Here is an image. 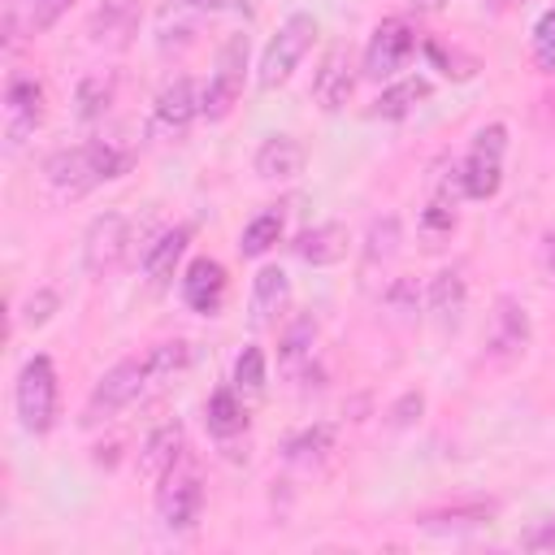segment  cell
<instances>
[{"label":"cell","mask_w":555,"mask_h":555,"mask_svg":"<svg viewBox=\"0 0 555 555\" xmlns=\"http://www.w3.org/2000/svg\"><path fill=\"white\" fill-rule=\"evenodd\" d=\"M56 308H61L56 291H48V286H43V291L26 295V304H22V317H17V321H22L26 330H39V325H48V321H52V312H56Z\"/></svg>","instance_id":"836d02e7"},{"label":"cell","mask_w":555,"mask_h":555,"mask_svg":"<svg viewBox=\"0 0 555 555\" xmlns=\"http://www.w3.org/2000/svg\"><path fill=\"white\" fill-rule=\"evenodd\" d=\"M425 304H429V317H434L442 330H455L460 317H464V304H468V282H464V273H460V269L434 273Z\"/></svg>","instance_id":"ac0fdd59"},{"label":"cell","mask_w":555,"mask_h":555,"mask_svg":"<svg viewBox=\"0 0 555 555\" xmlns=\"http://www.w3.org/2000/svg\"><path fill=\"white\" fill-rule=\"evenodd\" d=\"M525 546H529V551H555V516L542 520L538 529H529V533H525Z\"/></svg>","instance_id":"74e56055"},{"label":"cell","mask_w":555,"mask_h":555,"mask_svg":"<svg viewBox=\"0 0 555 555\" xmlns=\"http://www.w3.org/2000/svg\"><path fill=\"white\" fill-rule=\"evenodd\" d=\"M416 52V30L403 17H386L373 26L369 48H364V74L369 78H390L408 65V56Z\"/></svg>","instance_id":"9c48e42d"},{"label":"cell","mask_w":555,"mask_h":555,"mask_svg":"<svg viewBox=\"0 0 555 555\" xmlns=\"http://www.w3.org/2000/svg\"><path fill=\"white\" fill-rule=\"evenodd\" d=\"M503 152H507V126L490 121L473 134L468 156L460 160V182L468 199H490L503 186Z\"/></svg>","instance_id":"277c9868"},{"label":"cell","mask_w":555,"mask_h":555,"mask_svg":"<svg viewBox=\"0 0 555 555\" xmlns=\"http://www.w3.org/2000/svg\"><path fill=\"white\" fill-rule=\"evenodd\" d=\"M195 117H199V95H195V82L182 74V78L160 87V95L152 104V134L178 139V134H186V126Z\"/></svg>","instance_id":"7c38bea8"},{"label":"cell","mask_w":555,"mask_h":555,"mask_svg":"<svg viewBox=\"0 0 555 555\" xmlns=\"http://www.w3.org/2000/svg\"><path fill=\"white\" fill-rule=\"evenodd\" d=\"M43 104L48 91L35 74L13 69L4 82V126H9V143H22L26 134H35V126L43 121Z\"/></svg>","instance_id":"30bf717a"},{"label":"cell","mask_w":555,"mask_h":555,"mask_svg":"<svg viewBox=\"0 0 555 555\" xmlns=\"http://www.w3.org/2000/svg\"><path fill=\"white\" fill-rule=\"evenodd\" d=\"M126 251H130V221H126V212L91 217V225L82 234V269L91 278H108V273L121 269Z\"/></svg>","instance_id":"52a82bcc"},{"label":"cell","mask_w":555,"mask_h":555,"mask_svg":"<svg viewBox=\"0 0 555 555\" xmlns=\"http://www.w3.org/2000/svg\"><path fill=\"white\" fill-rule=\"evenodd\" d=\"M130 169V156L104 139L78 143V147H61L43 160V178L61 199H78L87 191H95L100 182H113Z\"/></svg>","instance_id":"6da1fadb"},{"label":"cell","mask_w":555,"mask_h":555,"mask_svg":"<svg viewBox=\"0 0 555 555\" xmlns=\"http://www.w3.org/2000/svg\"><path fill=\"white\" fill-rule=\"evenodd\" d=\"M186 9H204V13H225V9H247V0H178Z\"/></svg>","instance_id":"f35d334b"},{"label":"cell","mask_w":555,"mask_h":555,"mask_svg":"<svg viewBox=\"0 0 555 555\" xmlns=\"http://www.w3.org/2000/svg\"><path fill=\"white\" fill-rule=\"evenodd\" d=\"M143 360H147L152 386H160V382H169L178 369H186V360H191V347H186L182 338H173V343H160V347H152Z\"/></svg>","instance_id":"f1b7e54d"},{"label":"cell","mask_w":555,"mask_h":555,"mask_svg":"<svg viewBox=\"0 0 555 555\" xmlns=\"http://www.w3.org/2000/svg\"><path fill=\"white\" fill-rule=\"evenodd\" d=\"M317 35H321V26H317V17H312V13H291V17L278 26V35L264 43V52H260L256 87H260V91L282 87V82L299 69V61H304V56H308V48L317 43Z\"/></svg>","instance_id":"7a4b0ae2"},{"label":"cell","mask_w":555,"mask_h":555,"mask_svg":"<svg viewBox=\"0 0 555 555\" xmlns=\"http://www.w3.org/2000/svg\"><path fill=\"white\" fill-rule=\"evenodd\" d=\"M225 286H230V282H225V269H221V260H212V256L191 260L186 273H182V299H186V308L199 312V317H217V312H221Z\"/></svg>","instance_id":"5bb4252c"},{"label":"cell","mask_w":555,"mask_h":555,"mask_svg":"<svg viewBox=\"0 0 555 555\" xmlns=\"http://www.w3.org/2000/svg\"><path fill=\"white\" fill-rule=\"evenodd\" d=\"M204 425H208L212 438H234V434L247 429V408H243V399H238L234 386H221V390L208 395V403H204Z\"/></svg>","instance_id":"44dd1931"},{"label":"cell","mask_w":555,"mask_h":555,"mask_svg":"<svg viewBox=\"0 0 555 555\" xmlns=\"http://www.w3.org/2000/svg\"><path fill=\"white\" fill-rule=\"evenodd\" d=\"M243 74H247V39L243 35H230L217 52V65L208 74V87L199 95V117L208 121H221L230 117V108L238 104L243 95Z\"/></svg>","instance_id":"8992f818"},{"label":"cell","mask_w":555,"mask_h":555,"mask_svg":"<svg viewBox=\"0 0 555 555\" xmlns=\"http://www.w3.org/2000/svg\"><path fill=\"white\" fill-rule=\"evenodd\" d=\"M529 338H533V325H529L525 304L516 295H499L494 312H490V325H486V356L499 360V364H512L529 351Z\"/></svg>","instance_id":"ba28073f"},{"label":"cell","mask_w":555,"mask_h":555,"mask_svg":"<svg viewBox=\"0 0 555 555\" xmlns=\"http://www.w3.org/2000/svg\"><path fill=\"white\" fill-rule=\"evenodd\" d=\"M347 243H351L347 225H338V221H321V225H308V230L295 238V256H299L304 264L325 269V264H338V260L347 256Z\"/></svg>","instance_id":"e0dca14e"},{"label":"cell","mask_w":555,"mask_h":555,"mask_svg":"<svg viewBox=\"0 0 555 555\" xmlns=\"http://www.w3.org/2000/svg\"><path fill=\"white\" fill-rule=\"evenodd\" d=\"M264 382H269V360H264V351L251 343V347H243L238 360H234V390H243V395H260Z\"/></svg>","instance_id":"83f0119b"},{"label":"cell","mask_w":555,"mask_h":555,"mask_svg":"<svg viewBox=\"0 0 555 555\" xmlns=\"http://www.w3.org/2000/svg\"><path fill=\"white\" fill-rule=\"evenodd\" d=\"M421 412H425V395H421V390H403V395L390 403L386 421H390V429H408V425L421 421Z\"/></svg>","instance_id":"d590c367"},{"label":"cell","mask_w":555,"mask_h":555,"mask_svg":"<svg viewBox=\"0 0 555 555\" xmlns=\"http://www.w3.org/2000/svg\"><path fill=\"white\" fill-rule=\"evenodd\" d=\"M408 4H412L416 13H438V9H447L451 0H408Z\"/></svg>","instance_id":"b9f144b4"},{"label":"cell","mask_w":555,"mask_h":555,"mask_svg":"<svg viewBox=\"0 0 555 555\" xmlns=\"http://www.w3.org/2000/svg\"><path fill=\"white\" fill-rule=\"evenodd\" d=\"M542 269L555 282V234H546V243H542Z\"/></svg>","instance_id":"60d3db41"},{"label":"cell","mask_w":555,"mask_h":555,"mask_svg":"<svg viewBox=\"0 0 555 555\" xmlns=\"http://www.w3.org/2000/svg\"><path fill=\"white\" fill-rule=\"evenodd\" d=\"M334 451V425L317 421L308 429H299L291 442H286V464H317Z\"/></svg>","instance_id":"d4e9b609"},{"label":"cell","mask_w":555,"mask_h":555,"mask_svg":"<svg viewBox=\"0 0 555 555\" xmlns=\"http://www.w3.org/2000/svg\"><path fill=\"white\" fill-rule=\"evenodd\" d=\"M490 516H494V503H455V507L421 512L416 525H425V529H451V525H481Z\"/></svg>","instance_id":"4316f807"},{"label":"cell","mask_w":555,"mask_h":555,"mask_svg":"<svg viewBox=\"0 0 555 555\" xmlns=\"http://www.w3.org/2000/svg\"><path fill=\"white\" fill-rule=\"evenodd\" d=\"M13 403H17V421L26 434H48L56 421V369L48 356H30L17 373L13 386Z\"/></svg>","instance_id":"3957f363"},{"label":"cell","mask_w":555,"mask_h":555,"mask_svg":"<svg viewBox=\"0 0 555 555\" xmlns=\"http://www.w3.org/2000/svg\"><path fill=\"white\" fill-rule=\"evenodd\" d=\"M386 304L395 312H416V282L412 278H399L390 291H386Z\"/></svg>","instance_id":"8d00e7d4"},{"label":"cell","mask_w":555,"mask_h":555,"mask_svg":"<svg viewBox=\"0 0 555 555\" xmlns=\"http://www.w3.org/2000/svg\"><path fill=\"white\" fill-rule=\"evenodd\" d=\"M429 78H403V82H395V87H386L377 100H373V117H382V121H399V117H408L421 100H429Z\"/></svg>","instance_id":"603a6c76"},{"label":"cell","mask_w":555,"mask_h":555,"mask_svg":"<svg viewBox=\"0 0 555 555\" xmlns=\"http://www.w3.org/2000/svg\"><path fill=\"white\" fill-rule=\"evenodd\" d=\"M304 143L291 139V134H269L260 147H256V178L264 182H291L304 173Z\"/></svg>","instance_id":"2e32d148"},{"label":"cell","mask_w":555,"mask_h":555,"mask_svg":"<svg viewBox=\"0 0 555 555\" xmlns=\"http://www.w3.org/2000/svg\"><path fill=\"white\" fill-rule=\"evenodd\" d=\"M186 243H191V225H173V230H165V234L143 251V278H147L156 291L169 286L178 260L186 256Z\"/></svg>","instance_id":"ffe728a7"},{"label":"cell","mask_w":555,"mask_h":555,"mask_svg":"<svg viewBox=\"0 0 555 555\" xmlns=\"http://www.w3.org/2000/svg\"><path fill=\"white\" fill-rule=\"evenodd\" d=\"M17 4L22 0H4V48H17Z\"/></svg>","instance_id":"ab89813d"},{"label":"cell","mask_w":555,"mask_h":555,"mask_svg":"<svg viewBox=\"0 0 555 555\" xmlns=\"http://www.w3.org/2000/svg\"><path fill=\"white\" fill-rule=\"evenodd\" d=\"M451 230H455V208L447 199H434L421 212V234L429 238V247H438V238H451Z\"/></svg>","instance_id":"1f68e13d"},{"label":"cell","mask_w":555,"mask_h":555,"mask_svg":"<svg viewBox=\"0 0 555 555\" xmlns=\"http://www.w3.org/2000/svg\"><path fill=\"white\" fill-rule=\"evenodd\" d=\"M351 87H356V78H351V56H347V48H330L325 61H321V69H317V78H312V100H317L325 113H338V108L351 100Z\"/></svg>","instance_id":"9a60e30c"},{"label":"cell","mask_w":555,"mask_h":555,"mask_svg":"<svg viewBox=\"0 0 555 555\" xmlns=\"http://www.w3.org/2000/svg\"><path fill=\"white\" fill-rule=\"evenodd\" d=\"M312 338H317V325H312V317H295L291 321V330L282 334V347H278V364L286 369V373H295L308 356H312Z\"/></svg>","instance_id":"484cf974"},{"label":"cell","mask_w":555,"mask_h":555,"mask_svg":"<svg viewBox=\"0 0 555 555\" xmlns=\"http://www.w3.org/2000/svg\"><path fill=\"white\" fill-rule=\"evenodd\" d=\"M182 447H186V434H182V425L178 421H165V425H156L147 438H143V447H139V455H134V468H139V477L147 481V486H160L173 468H178V460H182Z\"/></svg>","instance_id":"4fadbf2b"},{"label":"cell","mask_w":555,"mask_h":555,"mask_svg":"<svg viewBox=\"0 0 555 555\" xmlns=\"http://www.w3.org/2000/svg\"><path fill=\"white\" fill-rule=\"evenodd\" d=\"M291 304V278L278 264H264L251 282V325L264 330L278 321V312Z\"/></svg>","instance_id":"d6986e66"},{"label":"cell","mask_w":555,"mask_h":555,"mask_svg":"<svg viewBox=\"0 0 555 555\" xmlns=\"http://www.w3.org/2000/svg\"><path fill=\"white\" fill-rule=\"evenodd\" d=\"M282 230H286L282 208H264L260 217H251V221L243 225V234H238V251H243V256H251V260H260L264 251H273V247H278Z\"/></svg>","instance_id":"cb8c5ba5"},{"label":"cell","mask_w":555,"mask_h":555,"mask_svg":"<svg viewBox=\"0 0 555 555\" xmlns=\"http://www.w3.org/2000/svg\"><path fill=\"white\" fill-rule=\"evenodd\" d=\"M542 117H546V126H555V87L542 95Z\"/></svg>","instance_id":"7bdbcfd3"},{"label":"cell","mask_w":555,"mask_h":555,"mask_svg":"<svg viewBox=\"0 0 555 555\" xmlns=\"http://www.w3.org/2000/svg\"><path fill=\"white\" fill-rule=\"evenodd\" d=\"M399 247V221L395 217H377L369 225V238H364V260L377 264V260H390Z\"/></svg>","instance_id":"f546056e"},{"label":"cell","mask_w":555,"mask_h":555,"mask_svg":"<svg viewBox=\"0 0 555 555\" xmlns=\"http://www.w3.org/2000/svg\"><path fill=\"white\" fill-rule=\"evenodd\" d=\"M152 386V373H147V360H117L100 382L95 390L87 395V408H82V425H100L108 416H117L121 408H130L143 390Z\"/></svg>","instance_id":"5b68a950"},{"label":"cell","mask_w":555,"mask_h":555,"mask_svg":"<svg viewBox=\"0 0 555 555\" xmlns=\"http://www.w3.org/2000/svg\"><path fill=\"white\" fill-rule=\"evenodd\" d=\"M425 52H429V61H434L447 78H460V82H464V78H473V74H477V61H473V56H464V52H455V48L447 52L438 39H425Z\"/></svg>","instance_id":"4dcf8cb0"},{"label":"cell","mask_w":555,"mask_h":555,"mask_svg":"<svg viewBox=\"0 0 555 555\" xmlns=\"http://www.w3.org/2000/svg\"><path fill=\"white\" fill-rule=\"evenodd\" d=\"M156 512H160V525L173 529V533H186L195 529L199 512H204V486L195 473H169L160 481V494H156Z\"/></svg>","instance_id":"8fae6325"},{"label":"cell","mask_w":555,"mask_h":555,"mask_svg":"<svg viewBox=\"0 0 555 555\" xmlns=\"http://www.w3.org/2000/svg\"><path fill=\"white\" fill-rule=\"evenodd\" d=\"M533 61L542 69H555V9H546L533 22Z\"/></svg>","instance_id":"e575fe53"},{"label":"cell","mask_w":555,"mask_h":555,"mask_svg":"<svg viewBox=\"0 0 555 555\" xmlns=\"http://www.w3.org/2000/svg\"><path fill=\"white\" fill-rule=\"evenodd\" d=\"M69 4H74V0H26V26H30V35L52 30V26L69 13Z\"/></svg>","instance_id":"d6a6232c"},{"label":"cell","mask_w":555,"mask_h":555,"mask_svg":"<svg viewBox=\"0 0 555 555\" xmlns=\"http://www.w3.org/2000/svg\"><path fill=\"white\" fill-rule=\"evenodd\" d=\"M113 91H117V78L113 74H104V69L82 74L78 87H74V113H78V121H100L108 113V104H113Z\"/></svg>","instance_id":"7402d4cb"}]
</instances>
